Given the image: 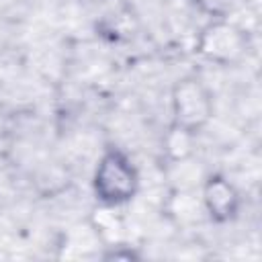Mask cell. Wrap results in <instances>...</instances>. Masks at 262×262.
I'll return each mask as SVG.
<instances>
[{
  "label": "cell",
  "mask_w": 262,
  "mask_h": 262,
  "mask_svg": "<svg viewBox=\"0 0 262 262\" xmlns=\"http://www.w3.org/2000/svg\"><path fill=\"white\" fill-rule=\"evenodd\" d=\"M92 190L100 205L121 207L129 203L139 190V172L131 158L119 147L104 149L94 168Z\"/></svg>",
  "instance_id": "cell-1"
},
{
  "label": "cell",
  "mask_w": 262,
  "mask_h": 262,
  "mask_svg": "<svg viewBox=\"0 0 262 262\" xmlns=\"http://www.w3.org/2000/svg\"><path fill=\"white\" fill-rule=\"evenodd\" d=\"M196 53L215 66H237L250 53V37L239 25L227 20L225 16L211 18L199 31Z\"/></svg>",
  "instance_id": "cell-2"
},
{
  "label": "cell",
  "mask_w": 262,
  "mask_h": 262,
  "mask_svg": "<svg viewBox=\"0 0 262 262\" xmlns=\"http://www.w3.org/2000/svg\"><path fill=\"white\" fill-rule=\"evenodd\" d=\"M170 104H172V125L186 129L194 135L209 125L215 113V104L209 88L194 76L180 78L172 86Z\"/></svg>",
  "instance_id": "cell-3"
},
{
  "label": "cell",
  "mask_w": 262,
  "mask_h": 262,
  "mask_svg": "<svg viewBox=\"0 0 262 262\" xmlns=\"http://www.w3.org/2000/svg\"><path fill=\"white\" fill-rule=\"evenodd\" d=\"M201 203L207 217L215 223H227L235 219L242 196L233 182H229L223 174H211L203 180Z\"/></svg>",
  "instance_id": "cell-4"
},
{
  "label": "cell",
  "mask_w": 262,
  "mask_h": 262,
  "mask_svg": "<svg viewBox=\"0 0 262 262\" xmlns=\"http://www.w3.org/2000/svg\"><path fill=\"white\" fill-rule=\"evenodd\" d=\"M115 209L117 207L111 205H98L90 215V227L104 246H115L123 242L125 223Z\"/></svg>",
  "instance_id": "cell-5"
},
{
  "label": "cell",
  "mask_w": 262,
  "mask_h": 262,
  "mask_svg": "<svg viewBox=\"0 0 262 262\" xmlns=\"http://www.w3.org/2000/svg\"><path fill=\"white\" fill-rule=\"evenodd\" d=\"M194 133L180 129L176 125H170L168 133L164 135V149L172 164L176 162H188L194 151Z\"/></svg>",
  "instance_id": "cell-6"
},
{
  "label": "cell",
  "mask_w": 262,
  "mask_h": 262,
  "mask_svg": "<svg viewBox=\"0 0 262 262\" xmlns=\"http://www.w3.org/2000/svg\"><path fill=\"white\" fill-rule=\"evenodd\" d=\"M196 10H201L203 14L211 16V18H223L227 16V12L231 10L233 0H188Z\"/></svg>",
  "instance_id": "cell-7"
}]
</instances>
